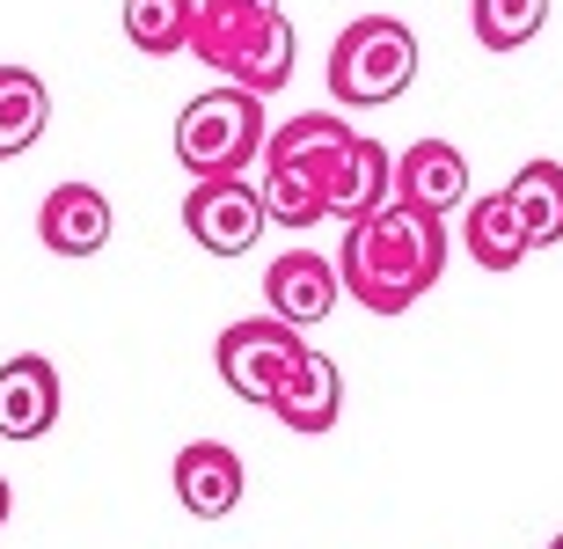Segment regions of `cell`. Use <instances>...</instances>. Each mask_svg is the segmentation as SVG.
<instances>
[{"instance_id": "cell-1", "label": "cell", "mask_w": 563, "mask_h": 549, "mask_svg": "<svg viewBox=\"0 0 563 549\" xmlns=\"http://www.w3.org/2000/svg\"><path fill=\"white\" fill-rule=\"evenodd\" d=\"M264 212L272 228L308 234L314 220H366L396 198V154L352 132L336 110L286 118L264 140Z\"/></svg>"}, {"instance_id": "cell-2", "label": "cell", "mask_w": 563, "mask_h": 549, "mask_svg": "<svg viewBox=\"0 0 563 549\" xmlns=\"http://www.w3.org/2000/svg\"><path fill=\"white\" fill-rule=\"evenodd\" d=\"M446 272V220L418 206H388L366 220H344V250H336V278L366 316H402Z\"/></svg>"}, {"instance_id": "cell-3", "label": "cell", "mask_w": 563, "mask_h": 549, "mask_svg": "<svg viewBox=\"0 0 563 549\" xmlns=\"http://www.w3.org/2000/svg\"><path fill=\"white\" fill-rule=\"evenodd\" d=\"M190 52L250 96H272L292 81V22L278 0H198Z\"/></svg>"}, {"instance_id": "cell-4", "label": "cell", "mask_w": 563, "mask_h": 549, "mask_svg": "<svg viewBox=\"0 0 563 549\" xmlns=\"http://www.w3.org/2000/svg\"><path fill=\"white\" fill-rule=\"evenodd\" d=\"M264 140H272L264 96L234 81L190 96L184 118H176V162L190 176H250V162H264Z\"/></svg>"}, {"instance_id": "cell-5", "label": "cell", "mask_w": 563, "mask_h": 549, "mask_svg": "<svg viewBox=\"0 0 563 549\" xmlns=\"http://www.w3.org/2000/svg\"><path fill=\"white\" fill-rule=\"evenodd\" d=\"M418 81V37L396 15H358L330 44V96L344 110H380Z\"/></svg>"}, {"instance_id": "cell-6", "label": "cell", "mask_w": 563, "mask_h": 549, "mask_svg": "<svg viewBox=\"0 0 563 549\" xmlns=\"http://www.w3.org/2000/svg\"><path fill=\"white\" fill-rule=\"evenodd\" d=\"M308 352V338L292 330V322L278 316H250V322H228L220 330V344H212V366H220V381H228L242 403H256V410H272V396L286 388L292 360Z\"/></svg>"}, {"instance_id": "cell-7", "label": "cell", "mask_w": 563, "mask_h": 549, "mask_svg": "<svg viewBox=\"0 0 563 549\" xmlns=\"http://www.w3.org/2000/svg\"><path fill=\"white\" fill-rule=\"evenodd\" d=\"M184 228L206 256H250L272 228V212H264V190L250 176H190Z\"/></svg>"}, {"instance_id": "cell-8", "label": "cell", "mask_w": 563, "mask_h": 549, "mask_svg": "<svg viewBox=\"0 0 563 549\" xmlns=\"http://www.w3.org/2000/svg\"><path fill=\"white\" fill-rule=\"evenodd\" d=\"M344 300V278H336V256L314 250H286L278 264H264V308L278 322H292L308 338V322H330V308Z\"/></svg>"}, {"instance_id": "cell-9", "label": "cell", "mask_w": 563, "mask_h": 549, "mask_svg": "<svg viewBox=\"0 0 563 549\" xmlns=\"http://www.w3.org/2000/svg\"><path fill=\"white\" fill-rule=\"evenodd\" d=\"M59 366L44 360V352H15V360H0V440H44L52 425H59Z\"/></svg>"}, {"instance_id": "cell-10", "label": "cell", "mask_w": 563, "mask_h": 549, "mask_svg": "<svg viewBox=\"0 0 563 549\" xmlns=\"http://www.w3.org/2000/svg\"><path fill=\"white\" fill-rule=\"evenodd\" d=\"M110 228H118V212H110V198L96 184H52L37 206V242L52 256H96L110 242Z\"/></svg>"}, {"instance_id": "cell-11", "label": "cell", "mask_w": 563, "mask_h": 549, "mask_svg": "<svg viewBox=\"0 0 563 549\" xmlns=\"http://www.w3.org/2000/svg\"><path fill=\"white\" fill-rule=\"evenodd\" d=\"M242 484H250V469H242V454L228 440H190L176 454V506L190 520H228L242 506Z\"/></svg>"}, {"instance_id": "cell-12", "label": "cell", "mask_w": 563, "mask_h": 549, "mask_svg": "<svg viewBox=\"0 0 563 549\" xmlns=\"http://www.w3.org/2000/svg\"><path fill=\"white\" fill-rule=\"evenodd\" d=\"M272 418L286 425L292 440H322L336 418H344V374H336L330 352H300L286 374V388L272 396Z\"/></svg>"}, {"instance_id": "cell-13", "label": "cell", "mask_w": 563, "mask_h": 549, "mask_svg": "<svg viewBox=\"0 0 563 549\" xmlns=\"http://www.w3.org/2000/svg\"><path fill=\"white\" fill-rule=\"evenodd\" d=\"M396 206H418V212H446L468 206V154L454 140H418V147L396 154Z\"/></svg>"}, {"instance_id": "cell-14", "label": "cell", "mask_w": 563, "mask_h": 549, "mask_svg": "<svg viewBox=\"0 0 563 549\" xmlns=\"http://www.w3.org/2000/svg\"><path fill=\"white\" fill-rule=\"evenodd\" d=\"M461 242H468V256H476L483 272H512V264H527V250H534L520 206H512L505 190H483V198L461 206Z\"/></svg>"}, {"instance_id": "cell-15", "label": "cell", "mask_w": 563, "mask_h": 549, "mask_svg": "<svg viewBox=\"0 0 563 549\" xmlns=\"http://www.w3.org/2000/svg\"><path fill=\"white\" fill-rule=\"evenodd\" d=\"M52 125V88L30 66H0V162L30 154Z\"/></svg>"}, {"instance_id": "cell-16", "label": "cell", "mask_w": 563, "mask_h": 549, "mask_svg": "<svg viewBox=\"0 0 563 549\" xmlns=\"http://www.w3.org/2000/svg\"><path fill=\"white\" fill-rule=\"evenodd\" d=\"M505 198L520 206L527 242H534V250L563 242V162H520V176L505 184Z\"/></svg>"}, {"instance_id": "cell-17", "label": "cell", "mask_w": 563, "mask_h": 549, "mask_svg": "<svg viewBox=\"0 0 563 549\" xmlns=\"http://www.w3.org/2000/svg\"><path fill=\"white\" fill-rule=\"evenodd\" d=\"M190 22H198V0H125V37L146 59L190 52Z\"/></svg>"}, {"instance_id": "cell-18", "label": "cell", "mask_w": 563, "mask_h": 549, "mask_svg": "<svg viewBox=\"0 0 563 549\" xmlns=\"http://www.w3.org/2000/svg\"><path fill=\"white\" fill-rule=\"evenodd\" d=\"M468 22H476L483 52H520V44L542 37L549 0H468Z\"/></svg>"}, {"instance_id": "cell-19", "label": "cell", "mask_w": 563, "mask_h": 549, "mask_svg": "<svg viewBox=\"0 0 563 549\" xmlns=\"http://www.w3.org/2000/svg\"><path fill=\"white\" fill-rule=\"evenodd\" d=\"M8 513H15V491H8V476H0V528H8Z\"/></svg>"}, {"instance_id": "cell-20", "label": "cell", "mask_w": 563, "mask_h": 549, "mask_svg": "<svg viewBox=\"0 0 563 549\" xmlns=\"http://www.w3.org/2000/svg\"><path fill=\"white\" fill-rule=\"evenodd\" d=\"M549 549H563V535H556V542H549Z\"/></svg>"}]
</instances>
